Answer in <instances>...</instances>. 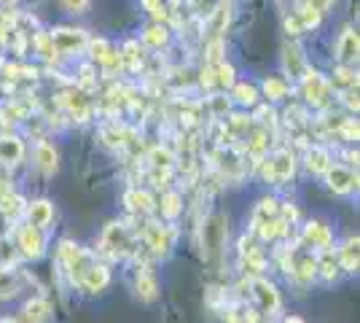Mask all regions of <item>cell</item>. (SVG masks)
I'll return each instance as SVG.
<instances>
[{
	"instance_id": "6da1fadb",
	"label": "cell",
	"mask_w": 360,
	"mask_h": 323,
	"mask_svg": "<svg viewBox=\"0 0 360 323\" xmlns=\"http://www.w3.org/2000/svg\"><path fill=\"white\" fill-rule=\"evenodd\" d=\"M137 248H135V232L129 229L127 224H108L103 237H100V253L108 256V259H127L132 256Z\"/></svg>"
},
{
	"instance_id": "7a4b0ae2",
	"label": "cell",
	"mask_w": 360,
	"mask_h": 323,
	"mask_svg": "<svg viewBox=\"0 0 360 323\" xmlns=\"http://www.w3.org/2000/svg\"><path fill=\"white\" fill-rule=\"evenodd\" d=\"M60 264L65 267L68 277L73 280V286L81 289L84 277H86V272L91 270V264H94V256L86 253L84 248H78L75 243H70V240H62L60 243Z\"/></svg>"
},
{
	"instance_id": "3957f363",
	"label": "cell",
	"mask_w": 360,
	"mask_h": 323,
	"mask_svg": "<svg viewBox=\"0 0 360 323\" xmlns=\"http://www.w3.org/2000/svg\"><path fill=\"white\" fill-rule=\"evenodd\" d=\"M285 270L290 275L307 283L317 275V256L312 253V248L307 246H293L285 251Z\"/></svg>"
},
{
	"instance_id": "277c9868",
	"label": "cell",
	"mask_w": 360,
	"mask_h": 323,
	"mask_svg": "<svg viewBox=\"0 0 360 323\" xmlns=\"http://www.w3.org/2000/svg\"><path fill=\"white\" fill-rule=\"evenodd\" d=\"M261 175L269 181V184H285L288 178L293 175V154L288 148H277L274 154L264 156L258 162Z\"/></svg>"
},
{
	"instance_id": "5b68a950",
	"label": "cell",
	"mask_w": 360,
	"mask_h": 323,
	"mask_svg": "<svg viewBox=\"0 0 360 323\" xmlns=\"http://www.w3.org/2000/svg\"><path fill=\"white\" fill-rule=\"evenodd\" d=\"M224 246H226V215L215 213L202 224V248H205V256L207 259L221 256Z\"/></svg>"
},
{
	"instance_id": "8992f818",
	"label": "cell",
	"mask_w": 360,
	"mask_h": 323,
	"mask_svg": "<svg viewBox=\"0 0 360 323\" xmlns=\"http://www.w3.org/2000/svg\"><path fill=\"white\" fill-rule=\"evenodd\" d=\"M248 289H250L255 310H258L261 315H274V312H277V308H280V293H277V289L271 286L269 280H264V277H250Z\"/></svg>"
},
{
	"instance_id": "52a82bcc",
	"label": "cell",
	"mask_w": 360,
	"mask_h": 323,
	"mask_svg": "<svg viewBox=\"0 0 360 323\" xmlns=\"http://www.w3.org/2000/svg\"><path fill=\"white\" fill-rule=\"evenodd\" d=\"M178 237V229L175 227H162V224H148L143 229V246L148 248L153 256H165L167 251L172 248Z\"/></svg>"
},
{
	"instance_id": "ba28073f",
	"label": "cell",
	"mask_w": 360,
	"mask_h": 323,
	"mask_svg": "<svg viewBox=\"0 0 360 323\" xmlns=\"http://www.w3.org/2000/svg\"><path fill=\"white\" fill-rule=\"evenodd\" d=\"M49 35H51V44H54L57 54H81L86 49V44H89L86 32L73 30V27H57V30L49 32Z\"/></svg>"
},
{
	"instance_id": "9c48e42d",
	"label": "cell",
	"mask_w": 360,
	"mask_h": 323,
	"mask_svg": "<svg viewBox=\"0 0 360 323\" xmlns=\"http://www.w3.org/2000/svg\"><path fill=\"white\" fill-rule=\"evenodd\" d=\"M301 92L307 97V103L323 108L328 103V81L320 76V73H315L312 68H307L304 76H301Z\"/></svg>"
},
{
	"instance_id": "30bf717a",
	"label": "cell",
	"mask_w": 360,
	"mask_h": 323,
	"mask_svg": "<svg viewBox=\"0 0 360 323\" xmlns=\"http://www.w3.org/2000/svg\"><path fill=\"white\" fill-rule=\"evenodd\" d=\"M326 181H328V189L336 191V194H347L352 189H358V175L349 167H342V165H330L326 172Z\"/></svg>"
},
{
	"instance_id": "8fae6325",
	"label": "cell",
	"mask_w": 360,
	"mask_h": 323,
	"mask_svg": "<svg viewBox=\"0 0 360 323\" xmlns=\"http://www.w3.org/2000/svg\"><path fill=\"white\" fill-rule=\"evenodd\" d=\"M44 248H46L44 229H38V227H25V229H19V253H22V256H27V259H41V256H44Z\"/></svg>"
},
{
	"instance_id": "7c38bea8",
	"label": "cell",
	"mask_w": 360,
	"mask_h": 323,
	"mask_svg": "<svg viewBox=\"0 0 360 323\" xmlns=\"http://www.w3.org/2000/svg\"><path fill=\"white\" fill-rule=\"evenodd\" d=\"M240 256H242V270H245L248 275L258 277L261 272H264L266 259H264V253L255 248L253 237H242L240 240Z\"/></svg>"
},
{
	"instance_id": "4fadbf2b",
	"label": "cell",
	"mask_w": 360,
	"mask_h": 323,
	"mask_svg": "<svg viewBox=\"0 0 360 323\" xmlns=\"http://www.w3.org/2000/svg\"><path fill=\"white\" fill-rule=\"evenodd\" d=\"M330 229L326 224H320V221H312V224H307L304 227V234H301V243L307 248H312V251H330Z\"/></svg>"
},
{
	"instance_id": "5bb4252c",
	"label": "cell",
	"mask_w": 360,
	"mask_h": 323,
	"mask_svg": "<svg viewBox=\"0 0 360 323\" xmlns=\"http://www.w3.org/2000/svg\"><path fill=\"white\" fill-rule=\"evenodd\" d=\"M229 16H231V3H229V0H221V3L212 8L210 19H207V41H212V38H224L226 25H229Z\"/></svg>"
},
{
	"instance_id": "9a60e30c",
	"label": "cell",
	"mask_w": 360,
	"mask_h": 323,
	"mask_svg": "<svg viewBox=\"0 0 360 323\" xmlns=\"http://www.w3.org/2000/svg\"><path fill=\"white\" fill-rule=\"evenodd\" d=\"M358 51H360V41L355 30H345L342 38H339V46H336V57L342 65H352L358 62Z\"/></svg>"
},
{
	"instance_id": "2e32d148",
	"label": "cell",
	"mask_w": 360,
	"mask_h": 323,
	"mask_svg": "<svg viewBox=\"0 0 360 323\" xmlns=\"http://www.w3.org/2000/svg\"><path fill=\"white\" fill-rule=\"evenodd\" d=\"M60 106L73 116L75 122H86L89 119V103L81 92H68L60 97Z\"/></svg>"
},
{
	"instance_id": "e0dca14e",
	"label": "cell",
	"mask_w": 360,
	"mask_h": 323,
	"mask_svg": "<svg viewBox=\"0 0 360 323\" xmlns=\"http://www.w3.org/2000/svg\"><path fill=\"white\" fill-rule=\"evenodd\" d=\"M51 218H54V208H51V202L38 200V202H32V205H27V221H30V227L46 229V227L51 224Z\"/></svg>"
},
{
	"instance_id": "ac0fdd59",
	"label": "cell",
	"mask_w": 360,
	"mask_h": 323,
	"mask_svg": "<svg viewBox=\"0 0 360 323\" xmlns=\"http://www.w3.org/2000/svg\"><path fill=\"white\" fill-rule=\"evenodd\" d=\"M127 208L132 210L135 215L140 218H146V215L153 213V200H150L148 191H143V189H132V191H127Z\"/></svg>"
},
{
	"instance_id": "d6986e66",
	"label": "cell",
	"mask_w": 360,
	"mask_h": 323,
	"mask_svg": "<svg viewBox=\"0 0 360 323\" xmlns=\"http://www.w3.org/2000/svg\"><path fill=\"white\" fill-rule=\"evenodd\" d=\"M49 315H51V305L46 299H32L22 308L19 323H44Z\"/></svg>"
},
{
	"instance_id": "ffe728a7",
	"label": "cell",
	"mask_w": 360,
	"mask_h": 323,
	"mask_svg": "<svg viewBox=\"0 0 360 323\" xmlns=\"http://www.w3.org/2000/svg\"><path fill=\"white\" fill-rule=\"evenodd\" d=\"M137 293H140L143 299H153V296H156V280L150 275L146 256H143V259L137 256Z\"/></svg>"
},
{
	"instance_id": "44dd1931",
	"label": "cell",
	"mask_w": 360,
	"mask_h": 323,
	"mask_svg": "<svg viewBox=\"0 0 360 323\" xmlns=\"http://www.w3.org/2000/svg\"><path fill=\"white\" fill-rule=\"evenodd\" d=\"M108 283H110V275H108V270L103 267V264H91V270L86 272V277H84V283H81V289L84 291H103V289H108Z\"/></svg>"
},
{
	"instance_id": "7402d4cb",
	"label": "cell",
	"mask_w": 360,
	"mask_h": 323,
	"mask_svg": "<svg viewBox=\"0 0 360 323\" xmlns=\"http://www.w3.org/2000/svg\"><path fill=\"white\" fill-rule=\"evenodd\" d=\"M283 62H285V70L290 73V78H301L304 70H307V62H304V54L296 44H288L283 49Z\"/></svg>"
},
{
	"instance_id": "603a6c76",
	"label": "cell",
	"mask_w": 360,
	"mask_h": 323,
	"mask_svg": "<svg viewBox=\"0 0 360 323\" xmlns=\"http://www.w3.org/2000/svg\"><path fill=\"white\" fill-rule=\"evenodd\" d=\"M22 154H25V148H22V140L0 138V165L11 167V165H16V162L22 159Z\"/></svg>"
},
{
	"instance_id": "cb8c5ba5",
	"label": "cell",
	"mask_w": 360,
	"mask_h": 323,
	"mask_svg": "<svg viewBox=\"0 0 360 323\" xmlns=\"http://www.w3.org/2000/svg\"><path fill=\"white\" fill-rule=\"evenodd\" d=\"M35 162H38V167L44 170V172L51 175V172L57 170V151H54V146L46 143V140H41L38 148H35Z\"/></svg>"
},
{
	"instance_id": "d4e9b609",
	"label": "cell",
	"mask_w": 360,
	"mask_h": 323,
	"mask_svg": "<svg viewBox=\"0 0 360 323\" xmlns=\"http://www.w3.org/2000/svg\"><path fill=\"white\" fill-rule=\"evenodd\" d=\"M22 210H25V202H22L19 194H14V191H0V213L6 215V218L16 221Z\"/></svg>"
},
{
	"instance_id": "484cf974",
	"label": "cell",
	"mask_w": 360,
	"mask_h": 323,
	"mask_svg": "<svg viewBox=\"0 0 360 323\" xmlns=\"http://www.w3.org/2000/svg\"><path fill=\"white\" fill-rule=\"evenodd\" d=\"M277 213H280V205H277V202H274V200H261L258 205H255L250 227H253V229H258L261 224H266V221H271V218H277Z\"/></svg>"
},
{
	"instance_id": "4316f807",
	"label": "cell",
	"mask_w": 360,
	"mask_h": 323,
	"mask_svg": "<svg viewBox=\"0 0 360 323\" xmlns=\"http://www.w3.org/2000/svg\"><path fill=\"white\" fill-rule=\"evenodd\" d=\"M328 167H330L328 151L320 148V146H312V148L307 151V170H309V172H317V175H323Z\"/></svg>"
},
{
	"instance_id": "83f0119b",
	"label": "cell",
	"mask_w": 360,
	"mask_h": 323,
	"mask_svg": "<svg viewBox=\"0 0 360 323\" xmlns=\"http://www.w3.org/2000/svg\"><path fill=\"white\" fill-rule=\"evenodd\" d=\"M358 237H352V240H347L345 248L339 251V267L347 270V272H355L358 270Z\"/></svg>"
},
{
	"instance_id": "f1b7e54d",
	"label": "cell",
	"mask_w": 360,
	"mask_h": 323,
	"mask_svg": "<svg viewBox=\"0 0 360 323\" xmlns=\"http://www.w3.org/2000/svg\"><path fill=\"white\" fill-rule=\"evenodd\" d=\"M148 165L153 170H172V165H175V154L169 151V148H165V146H153L148 151Z\"/></svg>"
},
{
	"instance_id": "f546056e",
	"label": "cell",
	"mask_w": 360,
	"mask_h": 323,
	"mask_svg": "<svg viewBox=\"0 0 360 323\" xmlns=\"http://www.w3.org/2000/svg\"><path fill=\"white\" fill-rule=\"evenodd\" d=\"M119 54H121V68H129L132 73H137L143 68V51H140V46H137L135 41H129Z\"/></svg>"
},
{
	"instance_id": "4dcf8cb0",
	"label": "cell",
	"mask_w": 360,
	"mask_h": 323,
	"mask_svg": "<svg viewBox=\"0 0 360 323\" xmlns=\"http://www.w3.org/2000/svg\"><path fill=\"white\" fill-rule=\"evenodd\" d=\"M210 68H212V87H221V89L234 87V68L231 65H226L221 60L218 65H210Z\"/></svg>"
},
{
	"instance_id": "1f68e13d",
	"label": "cell",
	"mask_w": 360,
	"mask_h": 323,
	"mask_svg": "<svg viewBox=\"0 0 360 323\" xmlns=\"http://www.w3.org/2000/svg\"><path fill=\"white\" fill-rule=\"evenodd\" d=\"M22 289V283H19V275H16L14 270H6V267H0V296H16Z\"/></svg>"
},
{
	"instance_id": "d6a6232c",
	"label": "cell",
	"mask_w": 360,
	"mask_h": 323,
	"mask_svg": "<svg viewBox=\"0 0 360 323\" xmlns=\"http://www.w3.org/2000/svg\"><path fill=\"white\" fill-rule=\"evenodd\" d=\"M333 87H339L342 92L352 89V87H358V76L349 70V65H342V68L333 73Z\"/></svg>"
},
{
	"instance_id": "836d02e7",
	"label": "cell",
	"mask_w": 360,
	"mask_h": 323,
	"mask_svg": "<svg viewBox=\"0 0 360 323\" xmlns=\"http://www.w3.org/2000/svg\"><path fill=\"white\" fill-rule=\"evenodd\" d=\"M180 194L178 191H167L165 197H162V215L165 218H178L180 210H183V205H180Z\"/></svg>"
},
{
	"instance_id": "e575fe53",
	"label": "cell",
	"mask_w": 360,
	"mask_h": 323,
	"mask_svg": "<svg viewBox=\"0 0 360 323\" xmlns=\"http://www.w3.org/2000/svg\"><path fill=\"white\" fill-rule=\"evenodd\" d=\"M317 270L328 277V280L336 277V272H339V256H333L330 251H323V256L317 259Z\"/></svg>"
},
{
	"instance_id": "d590c367",
	"label": "cell",
	"mask_w": 360,
	"mask_h": 323,
	"mask_svg": "<svg viewBox=\"0 0 360 323\" xmlns=\"http://www.w3.org/2000/svg\"><path fill=\"white\" fill-rule=\"evenodd\" d=\"M143 41L153 49H162L167 44V30L162 25H150L148 30H146V35H143Z\"/></svg>"
},
{
	"instance_id": "8d00e7d4",
	"label": "cell",
	"mask_w": 360,
	"mask_h": 323,
	"mask_svg": "<svg viewBox=\"0 0 360 323\" xmlns=\"http://www.w3.org/2000/svg\"><path fill=\"white\" fill-rule=\"evenodd\" d=\"M264 94H266L269 100H283L288 94L285 81H280V78H266V81H264Z\"/></svg>"
},
{
	"instance_id": "74e56055",
	"label": "cell",
	"mask_w": 360,
	"mask_h": 323,
	"mask_svg": "<svg viewBox=\"0 0 360 323\" xmlns=\"http://www.w3.org/2000/svg\"><path fill=\"white\" fill-rule=\"evenodd\" d=\"M35 46L44 54V60H54L57 51H54V44H51V35L49 32H35Z\"/></svg>"
},
{
	"instance_id": "f35d334b",
	"label": "cell",
	"mask_w": 360,
	"mask_h": 323,
	"mask_svg": "<svg viewBox=\"0 0 360 323\" xmlns=\"http://www.w3.org/2000/svg\"><path fill=\"white\" fill-rule=\"evenodd\" d=\"M234 97H237V103H242V106H253L258 92H255L253 84H237L234 87Z\"/></svg>"
},
{
	"instance_id": "ab89813d",
	"label": "cell",
	"mask_w": 360,
	"mask_h": 323,
	"mask_svg": "<svg viewBox=\"0 0 360 323\" xmlns=\"http://www.w3.org/2000/svg\"><path fill=\"white\" fill-rule=\"evenodd\" d=\"M86 49L91 51V60H97L100 65H103L108 54L113 51V49L108 46V41H103V38H97V41H89V44H86Z\"/></svg>"
},
{
	"instance_id": "60d3db41",
	"label": "cell",
	"mask_w": 360,
	"mask_h": 323,
	"mask_svg": "<svg viewBox=\"0 0 360 323\" xmlns=\"http://www.w3.org/2000/svg\"><path fill=\"white\" fill-rule=\"evenodd\" d=\"M296 16H299L301 27L309 30V27H317V25H320V16L323 14H317L315 8H309V6H301V11Z\"/></svg>"
},
{
	"instance_id": "b9f144b4",
	"label": "cell",
	"mask_w": 360,
	"mask_h": 323,
	"mask_svg": "<svg viewBox=\"0 0 360 323\" xmlns=\"http://www.w3.org/2000/svg\"><path fill=\"white\" fill-rule=\"evenodd\" d=\"M210 108H212V116L221 119V116H226V110H229V100L221 97V94H215V97H210Z\"/></svg>"
},
{
	"instance_id": "7bdbcfd3",
	"label": "cell",
	"mask_w": 360,
	"mask_h": 323,
	"mask_svg": "<svg viewBox=\"0 0 360 323\" xmlns=\"http://www.w3.org/2000/svg\"><path fill=\"white\" fill-rule=\"evenodd\" d=\"M143 6H146V8H148V11L156 16V19H165V16H167L165 3H162V0H143Z\"/></svg>"
},
{
	"instance_id": "ee69618b",
	"label": "cell",
	"mask_w": 360,
	"mask_h": 323,
	"mask_svg": "<svg viewBox=\"0 0 360 323\" xmlns=\"http://www.w3.org/2000/svg\"><path fill=\"white\" fill-rule=\"evenodd\" d=\"M94 70H91V65H84L81 68V78H78V84L84 87V89H94Z\"/></svg>"
},
{
	"instance_id": "f6af8a7d",
	"label": "cell",
	"mask_w": 360,
	"mask_h": 323,
	"mask_svg": "<svg viewBox=\"0 0 360 323\" xmlns=\"http://www.w3.org/2000/svg\"><path fill=\"white\" fill-rule=\"evenodd\" d=\"M285 30H288V35H290V38H296V35H301V30H304V27H301L299 16H296V14L288 16V19H285Z\"/></svg>"
},
{
	"instance_id": "bcb514c9",
	"label": "cell",
	"mask_w": 360,
	"mask_h": 323,
	"mask_svg": "<svg viewBox=\"0 0 360 323\" xmlns=\"http://www.w3.org/2000/svg\"><path fill=\"white\" fill-rule=\"evenodd\" d=\"M62 3H65V8L73 11V14H81V11L89 6V0H62Z\"/></svg>"
},
{
	"instance_id": "7dc6e473",
	"label": "cell",
	"mask_w": 360,
	"mask_h": 323,
	"mask_svg": "<svg viewBox=\"0 0 360 323\" xmlns=\"http://www.w3.org/2000/svg\"><path fill=\"white\" fill-rule=\"evenodd\" d=\"M333 3V0H307L304 6H309V8H315L317 14H326L328 11V6Z\"/></svg>"
},
{
	"instance_id": "c3c4849f",
	"label": "cell",
	"mask_w": 360,
	"mask_h": 323,
	"mask_svg": "<svg viewBox=\"0 0 360 323\" xmlns=\"http://www.w3.org/2000/svg\"><path fill=\"white\" fill-rule=\"evenodd\" d=\"M11 3L14 0H0V8H11Z\"/></svg>"
},
{
	"instance_id": "681fc988",
	"label": "cell",
	"mask_w": 360,
	"mask_h": 323,
	"mask_svg": "<svg viewBox=\"0 0 360 323\" xmlns=\"http://www.w3.org/2000/svg\"><path fill=\"white\" fill-rule=\"evenodd\" d=\"M285 323H304V321H301V318H296V315H293V318H285Z\"/></svg>"
},
{
	"instance_id": "f907efd6",
	"label": "cell",
	"mask_w": 360,
	"mask_h": 323,
	"mask_svg": "<svg viewBox=\"0 0 360 323\" xmlns=\"http://www.w3.org/2000/svg\"><path fill=\"white\" fill-rule=\"evenodd\" d=\"M0 323H19V321H11V318H3Z\"/></svg>"
},
{
	"instance_id": "816d5d0a",
	"label": "cell",
	"mask_w": 360,
	"mask_h": 323,
	"mask_svg": "<svg viewBox=\"0 0 360 323\" xmlns=\"http://www.w3.org/2000/svg\"><path fill=\"white\" fill-rule=\"evenodd\" d=\"M304 3H307V0H299V6H304Z\"/></svg>"
}]
</instances>
